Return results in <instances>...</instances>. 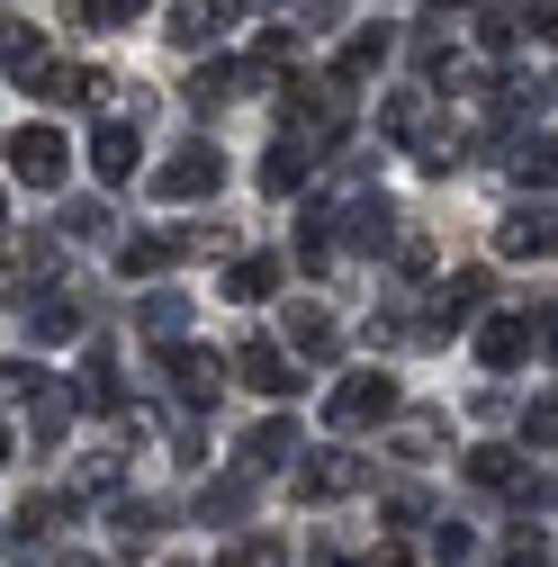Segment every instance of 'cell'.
Listing matches in <instances>:
<instances>
[{
  "instance_id": "f1b7e54d",
  "label": "cell",
  "mask_w": 558,
  "mask_h": 567,
  "mask_svg": "<svg viewBox=\"0 0 558 567\" xmlns=\"http://www.w3.org/2000/svg\"><path fill=\"white\" fill-rule=\"evenodd\" d=\"M0 63H10V82H28V91H37V73H45V37L10 19V45H0Z\"/></svg>"
},
{
  "instance_id": "52a82bcc",
  "label": "cell",
  "mask_w": 558,
  "mask_h": 567,
  "mask_svg": "<svg viewBox=\"0 0 558 567\" xmlns=\"http://www.w3.org/2000/svg\"><path fill=\"white\" fill-rule=\"evenodd\" d=\"M459 468H468V486H486V495H514V505H540V477H531V468H514V451H505V442H477Z\"/></svg>"
},
{
  "instance_id": "484cf974",
  "label": "cell",
  "mask_w": 558,
  "mask_h": 567,
  "mask_svg": "<svg viewBox=\"0 0 558 567\" xmlns=\"http://www.w3.org/2000/svg\"><path fill=\"white\" fill-rule=\"evenodd\" d=\"M252 514V477H207L198 486V523H244Z\"/></svg>"
},
{
  "instance_id": "7402d4cb",
  "label": "cell",
  "mask_w": 558,
  "mask_h": 567,
  "mask_svg": "<svg viewBox=\"0 0 558 567\" xmlns=\"http://www.w3.org/2000/svg\"><path fill=\"white\" fill-rule=\"evenodd\" d=\"M226 298H235V307L279 298V252H235V261H226Z\"/></svg>"
},
{
  "instance_id": "5bb4252c",
  "label": "cell",
  "mask_w": 558,
  "mask_h": 567,
  "mask_svg": "<svg viewBox=\"0 0 558 567\" xmlns=\"http://www.w3.org/2000/svg\"><path fill=\"white\" fill-rule=\"evenodd\" d=\"M477 298H486V270H451L433 289V307H424V324H414V342H442L459 324V307H477Z\"/></svg>"
},
{
  "instance_id": "83f0119b",
  "label": "cell",
  "mask_w": 558,
  "mask_h": 567,
  "mask_svg": "<svg viewBox=\"0 0 558 567\" xmlns=\"http://www.w3.org/2000/svg\"><path fill=\"white\" fill-rule=\"evenodd\" d=\"M442 442H451L442 414H396V442H388V451H396V460H433Z\"/></svg>"
},
{
  "instance_id": "d590c367",
  "label": "cell",
  "mask_w": 558,
  "mask_h": 567,
  "mask_svg": "<svg viewBox=\"0 0 558 567\" xmlns=\"http://www.w3.org/2000/svg\"><path fill=\"white\" fill-rule=\"evenodd\" d=\"M73 495H117V451H91L73 468Z\"/></svg>"
},
{
  "instance_id": "6da1fadb",
  "label": "cell",
  "mask_w": 558,
  "mask_h": 567,
  "mask_svg": "<svg viewBox=\"0 0 558 567\" xmlns=\"http://www.w3.org/2000/svg\"><path fill=\"white\" fill-rule=\"evenodd\" d=\"M324 423L333 433H379V423H396V379L388 370H342L324 388Z\"/></svg>"
},
{
  "instance_id": "8992f818",
  "label": "cell",
  "mask_w": 558,
  "mask_h": 567,
  "mask_svg": "<svg viewBox=\"0 0 558 567\" xmlns=\"http://www.w3.org/2000/svg\"><path fill=\"white\" fill-rule=\"evenodd\" d=\"M316 163H324V145H316L307 126H289V135L261 154V189H270V198H298V189L316 181Z\"/></svg>"
},
{
  "instance_id": "d4e9b609",
  "label": "cell",
  "mask_w": 558,
  "mask_h": 567,
  "mask_svg": "<svg viewBox=\"0 0 558 567\" xmlns=\"http://www.w3.org/2000/svg\"><path fill=\"white\" fill-rule=\"evenodd\" d=\"M82 405H100V414H117L126 396H117V351L91 333V351H82Z\"/></svg>"
},
{
  "instance_id": "2e32d148",
  "label": "cell",
  "mask_w": 558,
  "mask_h": 567,
  "mask_svg": "<svg viewBox=\"0 0 558 567\" xmlns=\"http://www.w3.org/2000/svg\"><path fill=\"white\" fill-rule=\"evenodd\" d=\"M289 460H298V423H289V414H261L252 433H244V468H252V477H279Z\"/></svg>"
},
{
  "instance_id": "ac0fdd59",
  "label": "cell",
  "mask_w": 558,
  "mask_h": 567,
  "mask_svg": "<svg viewBox=\"0 0 558 567\" xmlns=\"http://www.w3.org/2000/svg\"><path fill=\"white\" fill-rule=\"evenodd\" d=\"M252 73H261V63H207V73H189V109H198V117L235 109V100L252 91Z\"/></svg>"
},
{
  "instance_id": "8d00e7d4",
  "label": "cell",
  "mask_w": 558,
  "mask_h": 567,
  "mask_svg": "<svg viewBox=\"0 0 558 567\" xmlns=\"http://www.w3.org/2000/svg\"><path fill=\"white\" fill-rule=\"evenodd\" d=\"M433 558H442V567H468V558H477L468 523H433Z\"/></svg>"
},
{
  "instance_id": "9a60e30c",
  "label": "cell",
  "mask_w": 558,
  "mask_h": 567,
  "mask_svg": "<svg viewBox=\"0 0 558 567\" xmlns=\"http://www.w3.org/2000/svg\"><path fill=\"white\" fill-rule=\"evenodd\" d=\"M180 252H189L180 226H145V235H126V244H117V270H126V279H154V270H172Z\"/></svg>"
},
{
  "instance_id": "f546056e",
  "label": "cell",
  "mask_w": 558,
  "mask_h": 567,
  "mask_svg": "<svg viewBox=\"0 0 558 567\" xmlns=\"http://www.w3.org/2000/svg\"><path fill=\"white\" fill-rule=\"evenodd\" d=\"M135 324H145V342L163 351V342H180V324H189V307L163 289V298H145V307H135Z\"/></svg>"
},
{
  "instance_id": "277c9868",
  "label": "cell",
  "mask_w": 558,
  "mask_h": 567,
  "mask_svg": "<svg viewBox=\"0 0 558 567\" xmlns=\"http://www.w3.org/2000/svg\"><path fill=\"white\" fill-rule=\"evenodd\" d=\"M63 163H73V145H63L54 126H10V172H19V189H54Z\"/></svg>"
},
{
  "instance_id": "e575fe53",
  "label": "cell",
  "mask_w": 558,
  "mask_h": 567,
  "mask_svg": "<svg viewBox=\"0 0 558 567\" xmlns=\"http://www.w3.org/2000/svg\"><path fill=\"white\" fill-rule=\"evenodd\" d=\"M217 567H289V540H270V532H252L244 549H226Z\"/></svg>"
},
{
  "instance_id": "7bdbcfd3",
  "label": "cell",
  "mask_w": 558,
  "mask_h": 567,
  "mask_svg": "<svg viewBox=\"0 0 558 567\" xmlns=\"http://www.w3.org/2000/svg\"><path fill=\"white\" fill-rule=\"evenodd\" d=\"M172 567H189V558H172Z\"/></svg>"
},
{
  "instance_id": "b9f144b4",
  "label": "cell",
  "mask_w": 558,
  "mask_h": 567,
  "mask_svg": "<svg viewBox=\"0 0 558 567\" xmlns=\"http://www.w3.org/2000/svg\"><path fill=\"white\" fill-rule=\"evenodd\" d=\"M540 37H549V45H558V0H540Z\"/></svg>"
},
{
  "instance_id": "5b68a950",
  "label": "cell",
  "mask_w": 558,
  "mask_h": 567,
  "mask_svg": "<svg viewBox=\"0 0 558 567\" xmlns=\"http://www.w3.org/2000/svg\"><path fill=\"white\" fill-rule=\"evenodd\" d=\"M279 342H289L298 351V361H333V351H342V324H333V307H316V298H289V307H279Z\"/></svg>"
},
{
  "instance_id": "e0dca14e",
  "label": "cell",
  "mask_w": 558,
  "mask_h": 567,
  "mask_svg": "<svg viewBox=\"0 0 558 567\" xmlns=\"http://www.w3.org/2000/svg\"><path fill=\"white\" fill-rule=\"evenodd\" d=\"M19 316H28V342H73L82 333V298L73 289H37Z\"/></svg>"
},
{
  "instance_id": "3957f363",
  "label": "cell",
  "mask_w": 558,
  "mask_h": 567,
  "mask_svg": "<svg viewBox=\"0 0 558 567\" xmlns=\"http://www.w3.org/2000/svg\"><path fill=\"white\" fill-rule=\"evenodd\" d=\"M145 181H154L163 207H198V198L226 189V154H217V145H180V154H163V172H145Z\"/></svg>"
},
{
  "instance_id": "4fadbf2b",
  "label": "cell",
  "mask_w": 558,
  "mask_h": 567,
  "mask_svg": "<svg viewBox=\"0 0 558 567\" xmlns=\"http://www.w3.org/2000/svg\"><path fill=\"white\" fill-rule=\"evenodd\" d=\"M235 379H244L252 396H289V388H298L289 351H279V342H261V333H252V342H235Z\"/></svg>"
},
{
  "instance_id": "7c38bea8",
  "label": "cell",
  "mask_w": 558,
  "mask_h": 567,
  "mask_svg": "<svg viewBox=\"0 0 558 567\" xmlns=\"http://www.w3.org/2000/svg\"><path fill=\"white\" fill-rule=\"evenodd\" d=\"M496 252L505 261H549L558 252V217H549V207H514V217L496 226Z\"/></svg>"
},
{
  "instance_id": "1f68e13d",
  "label": "cell",
  "mask_w": 558,
  "mask_h": 567,
  "mask_svg": "<svg viewBox=\"0 0 558 567\" xmlns=\"http://www.w3.org/2000/svg\"><path fill=\"white\" fill-rule=\"evenodd\" d=\"M523 451H558V388H540L523 405Z\"/></svg>"
},
{
  "instance_id": "cb8c5ba5",
  "label": "cell",
  "mask_w": 558,
  "mask_h": 567,
  "mask_svg": "<svg viewBox=\"0 0 558 567\" xmlns=\"http://www.w3.org/2000/svg\"><path fill=\"white\" fill-rule=\"evenodd\" d=\"M54 514H63L54 495H37V505H19V514H10V567H37V558H45V532H54Z\"/></svg>"
},
{
  "instance_id": "ffe728a7",
  "label": "cell",
  "mask_w": 558,
  "mask_h": 567,
  "mask_svg": "<svg viewBox=\"0 0 558 567\" xmlns=\"http://www.w3.org/2000/svg\"><path fill=\"white\" fill-rule=\"evenodd\" d=\"M388 54H396V28H361L352 45H342V54H333V82H342V91H361V82L379 73V63H388Z\"/></svg>"
},
{
  "instance_id": "ba28073f",
  "label": "cell",
  "mask_w": 558,
  "mask_h": 567,
  "mask_svg": "<svg viewBox=\"0 0 558 567\" xmlns=\"http://www.w3.org/2000/svg\"><path fill=\"white\" fill-rule=\"evenodd\" d=\"M370 486V468L352 460V451H307V468H298V495L307 505H342V495H361Z\"/></svg>"
},
{
  "instance_id": "836d02e7",
  "label": "cell",
  "mask_w": 558,
  "mask_h": 567,
  "mask_svg": "<svg viewBox=\"0 0 558 567\" xmlns=\"http://www.w3.org/2000/svg\"><path fill=\"white\" fill-rule=\"evenodd\" d=\"M496 567H549V540H540L531 523H514V532H505V549H496Z\"/></svg>"
},
{
  "instance_id": "ab89813d",
  "label": "cell",
  "mask_w": 558,
  "mask_h": 567,
  "mask_svg": "<svg viewBox=\"0 0 558 567\" xmlns=\"http://www.w3.org/2000/svg\"><path fill=\"white\" fill-rule=\"evenodd\" d=\"M361 567H414V558H405V540H379V549H370Z\"/></svg>"
},
{
  "instance_id": "7a4b0ae2",
  "label": "cell",
  "mask_w": 558,
  "mask_h": 567,
  "mask_svg": "<svg viewBox=\"0 0 558 567\" xmlns=\"http://www.w3.org/2000/svg\"><path fill=\"white\" fill-rule=\"evenodd\" d=\"M10 405H28V423H37V442L54 451L63 433H73V405H82V388H63V379H45L37 361H10Z\"/></svg>"
},
{
  "instance_id": "4316f807",
  "label": "cell",
  "mask_w": 558,
  "mask_h": 567,
  "mask_svg": "<svg viewBox=\"0 0 558 567\" xmlns=\"http://www.w3.org/2000/svg\"><path fill=\"white\" fill-rule=\"evenodd\" d=\"M514 181L523 189H558V135H523L514 145Z\"/></svg>"
},
{
  "instance_id": "30bf717a",
  "label": "cell",
  "mask_w": 558,
  "mask_h": 567,
  "mask_svg": "<svg viewBox=\"0 0 558 567\" xmlns=\"http://www.w3.org/2000/svg\"><path fill=\"white\" fill-rule=\"evenodd\" d=\"M226 370H235L226 351H189V342H180V351H172V388H180V405L207 414V405L226 396Z\"/></svg>"
},
{
  "instance_id": "9c48e42d",
  "label": "cell",
  "mask_w": 558,
  "mask_h": 567,
  "mask_svg": "<svg viewBox=\"0 0 558 567\" xmlns=\"http://www.w3.org/2000/svg\"><path fill=\"white\" fill-rule=\"evenodd\" d=\"M226 28H244V0H172V28L163 37L198 54V45H217Z\"/></svg>"
},
{
  "instance_id": "60d3db41",
  "label": "cell",
  "mask_w": 558,
  "mask_h": 567,
  "mask_svg": "<svg viewBox=\"0 0 558 567\" xmlns=\"http://www.w3.org/2000/svg\"><path fill=\"white\" fill-rule=\"evenodd\" d=\"M540 351H549V361H558V298L540 307Z\"/></svg>"
},
{
  "instance_id": "74e56055",
  "label": "cell",
  "mask_w": 558,
  "mask_h": 567,
  "mask_svg": "<svg viewBox=\"0 0 558 567\" xmlns=\"http://www.w3.org/2000/svg\"><path fill=\"white\" fill-rule=\"evenodd\" d=\"M261 63L279 73V63H298V28H261Z\"/></svg>"
},
{
  "instance_id": "4dcf8cb0",
  "label": "cell",
  "mask_w": 558,
  "mask_h": 567,
  "mask_svg": "<svg viewBox=\"0 0 558 567\" xmlns=\"http://www.w3.org/2000/svg\"><path fill=\"white\" fill-rule=\"evenodd\" d=\"M63 235H91V244H126V235H117V217H108V198H73V207H63Z\"/></svg>"
},
{
  "instance_id": "8fae6325",
  "label": "cell",
  "mask_w": 558,
  "mask_h": 567,
  "mask_svg": "<svg viewBox=\"0 0 558 567\" xmlns=\"http://www.w3.org/2000/svg\"><path fill=\"white\" fill-rule=\"evenodd\" d=\"M523 351H540V324H531V316H514V307H496V316L477 324V361L496 370V379H505V370L523 361Z\"/></svg>"
},
{
  "instance_id": "d6986e66",
  "label": "cell",
  "mask_w": 558,
  "mask_h": 567,
  "mask_svg": "<svg viewBox=\"0 0 558 567\" xmlns=\"http://www.w3.org/2000/svg\"><path fill=\"white\" fill-rule=\"evenodd\" d=\"M154 540H163V505H145V495H126V505L108 514V549H117V558H145Z\"/></svg>"
},
{
  "instance_id": "44dd1931",
  "label": "cell",
  "mask_w": 558,
  "mask_h": 567,
  "mask_svg": "<svg viewBox=\"0 0 558 567\" xmlns=\"http://www.w3.org/2000/svg\"><path fill=\"white\" fill-rule=\"evenodd\" d=\"M135 154H145V145H135V126H126V117H108V126L91 135V172H100L108 189H117V181H135Z\"/></svg>"
},
{
  "instance_id": "603a6c76",
  "label": "cell",
  "mask_w": 558,
  "mask_h": 567,
  "mask_svg": "<svg viewBox=\"0 0 558 567\" xmlns=\"http://www.w3.org/2000/svg\"><path fill=\"white\" fill-rule=\"evenodd\" d=\"M333 252H342V244H333V198H316L307 217H298V235H289V261H298V270H324Z\"/></svg>"
},
{
  "instance_id": "d6a6232c",
  "label": "cell",
  "mask_w": 558,
  "mask_h": 567,
  "mask_svg": "<svg viewBox=\"0 0 558 567\" xmlns=\"http://www.w3.org/2000/svg\"><path fill=\"white\" fill-rule=\"evenodd\" d=\"M135 19V0H63V28H117Z\"/></svg>"
},
{
  "instance_id": "f35d334b",
  "label": "cell",
  "mask_w": 558,
  "mask_h": 567,
  "mask_svg": "<svg viewBox=\"0 0 558 567\" xmlns=\"http://www.w3.org/2000/svg\"><path fill=\"white\" fill-rule=\"evenodd\" d=\"M424 514H433V505H424L414 486H396V495H388V523H396V532H405V523H424Z\"/></svg>"
}]
</instances>
